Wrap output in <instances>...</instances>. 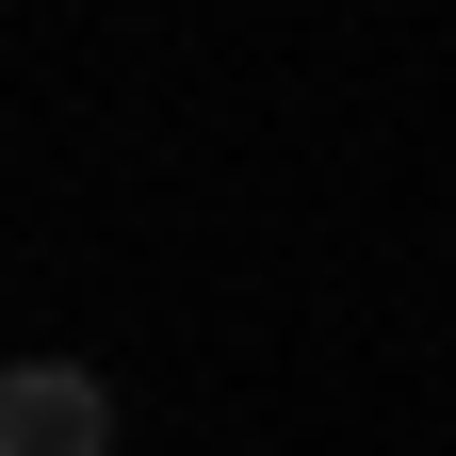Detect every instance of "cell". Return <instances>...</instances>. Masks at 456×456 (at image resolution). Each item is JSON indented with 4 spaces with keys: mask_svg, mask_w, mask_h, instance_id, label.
Listing matches in <instances>:
<instances>
[{
    "mask_svg": "<svg viewBox=\"0 0 456 456\" xmlns=\"http://www.w3.org/2000/svg\"><path fill=\"white\" fill-rule=\"evenodd\" d=\"M0 456H114V391L82 359H0Z\"/></svg>",
    "mask_w": 456,
    "mask_h": 456,
    "instance_id": "1",
    "label": "cell"
}]
</instances>
